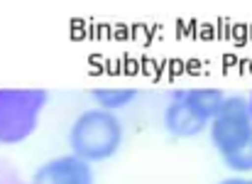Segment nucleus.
Listing matches in <instances>:
<instances>
[{"mask_svg":"<svg viewBox=\"0 0 252 184\" xmlns=\"http://www.w3.org/2000/svg\"><path fill=\"white\" fill-rule=\"evenodd\" d=\"M248 184H252V180H248Z\"/></svg>","mask_w":252,"mask_h":184,"instance_id":"9b49d317","label":"nucleus"},{"mask_svg":"<svg viewBox=\"0 0 252 184\" xmlns=\"http://www.w3.org/2000/svg\"><path fill=\"white\" fill-rule=\"evenodd\" d=\"M223 165H225L235 177H240V175H250L252 172V138L240 147V150H238V152L223 157Z\"/></svg>","mask_w":252,"mask_h":184,"instance_id":"6e6552de","label":"nucleus"},{"mask_svg":"<svg viewBox=\"0 0 252 184\" xmlns=\"http://www.w3.org/2000/svg\"><path fill=\"white\" fill-rule=\"evenodd\" d=\"M218 184H248V180H243V177H228V180H223V182Z\"/></svg>","mask_w":252,"mask_h":184,"instance_id":"1a4fd4ad","label":"nucleus"},{"mask_svg":"<svg viewBox=\"0 0 252 184\" xmlns=\"http://www.w3.org/2000/svg\"><path fill=\"white\" fill-rule=\"evenodd\" d=\"M44 89H0V145L30 140L47 108Z\"/></svg>","mask_w":252,"mask_h":184,"instance_id":"f03ea898","label":"nucleus"},{"mask_svg":"<svg viewBox=\"0 0 252 184\" xmlns=\"http://www.w3.org/2000/svg\"><path fill=\"white\" fill-rule=\"evenodd\" d=\"M162 125L171 138H196L203 130H208V120L201 118L184 98L181 93H174V98L167 103L164 115H162Z\"/></svg>","mask_w":252,"mask_h":184,"instance_id":"39448f33","label":"nucleus"},{"mask_svg":"<svg viewBox=\"0 0 252 184\" xmlns=\"http://www.w3.org/2000/svg\"><path fill=\"white\" fill-rule=\"evenodd\" d=\"M208 138L220 157L238 152L252 138V113L245 96H228L208 125Z\"/></svg>","mask_w":252,"mask_h":184,"instance_id":"7ed1b4c3","label":"nucleus"},{"mask_svg":"<svg viewBox=\"0 0 252 184\" xmlns=\"http://www.w3.org/2000/svg\"><path fill=\"white\" fill-rule=\"evenodd\" d=\"M30 184H95V175L93 167L76 155H62L39 165Z\"/></svg>","mask_w":252,"mask_h":184,"instance_id":"20e7f679","label":"nucleus"},{"mask_svg":"<svg viewBox=\"0 0 252 184\" xmlns=\"http://www.w3.org/2000/svg\"><path fill=\"white\" fill-rule=\"evenodd\" d=\"M181 93V98L201 115V118H206L208 123L213 120V115L220 110V106L225 103V91H220V89H186V91H179Z\"/></svg>","mask_w":252,"mask_h":184,"instance_id":"423d86ee","label":"nucleus"},{"mask_svg":"<svg viewBox=\"0 0 252 184\" xmlns=\"http://www.w3.org/2000/svg\"><path fill=\"white\" fill-rule=\"evenodd\" d=\"M91 98L98 103L100 110L115 113L135 103L137 89H91Z\"/></svg>","mask_w":252,"mask_h":184,"instance_id":"0eeeda50","label":"nucleus"},{"mask_svg":"<svg viewBox=\"0 0 252 184\" xmlns=\"http://www.w3.org/2000/svg\"><path fill=\"white\" fill-rule=\"evenodd\" d=\"M123 140H125V128L120 118L100 108L81 110L69 128L71 155H76L88 165L108 162L110 157H115L118 150L123 147Z\"/></svg>","mask_w":252,"mask_h":184,"instance_id":"f257e3e1","label":"nucleus"},{"mask_svg":"<svg viewBox=\"0 0 252 184\" xmlns=\"http://www.w3.org/2000/svg\"><path fill=\"white\" fill-rule=\"evenodd\" d=\"M248 103H250V113H252V93L248 96Z\"/></svg>","mask_w":252,"mask_h":184,"instance_id":"9d476101","label":"nucleus"}]
</instances>
